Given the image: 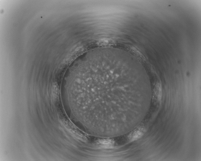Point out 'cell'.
Instances as JSON below:
<instances>
[{
  "instance_id": "obj_1",
  "label": "cell",
  "mask_w": 201,
  "mask_h": 161,
  "mask_svg": "<svg viewBox=\"0 0 201 161\" xmlns=\"http://www.w3.org/2000/svg\"><path fill=\"white\" fill-rule=\"evenodd\" d=\"M143 132L144 130L142 128H140L135 130L130 134V139L132 141L138 139L143 136Z\"/></svg>"
}]
</instances>
